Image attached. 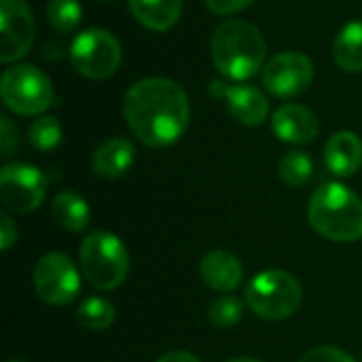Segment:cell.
I'll use <instances>...</instances> for the list:
<instances>
[{
  "instance_id": "1",
  "label": "cell",
  "mask_w": 362,
  "mask_h": 362,
  "mask_svg": "<svg viewBox=\"0 0 362 362\" xmlns=\"http://www.w3.org/2000/svg\"><path fill=\"white\" fill-rule=\"evenodd\" d=\"M123 117L142 144L163 148L178 142L189 127V95L172 78L148 76L127 89Z\"/></svg>"
},
{
  "instance_id": "2",
  "label": "cell",
  "mask_w": 362,
  "mask_h": 362,
  "mask_svg": "<svg viewBox=\"0 0 362 362\" xmlns=\"http://www.w3.org/2000/svg\"><path fill=\"white\" fill-rule=\"evenodd\" d=\"M267 45L257 25L244 19H229L216 25L210 40V55L216 70L235 83L252 78L265 66Z\"/></svg>"
},
{
  "instance_id": "3",
  "label": "cell",
  "mask_w": 362,
  "mask_h": 362,
  "mask_svg": "<svg viewBox=\"0 0 362 362\" xmlns=\"http://www.w3.org/2000/svg\"><path fill=\"white\" fill-rule=\"evenodd\" d=\"M308 218L312 229L331 242L362 238V199L341 182H325L314 191Z\"/></svg>"
},
{
  "instance_id": "4",
  "label": "cell",
  "mask_w": 362,
  "mask_h": 362,
  "mask_svg": "<svg viewBox=\"0 0 362 362\" xmlns=\"http://www.w3.org/2000/svg\"><path fill=\"white\" fill-rule=\"evenodd\" d=\"M83 278L98 291L121 286L129 274V252L125 244L108 231L89 233L78 250Z\"/></svg>"
},
{
  "instance_id": "5",
  "label": "cell",
  "mask_w": 362,
  "mask_h": 362,
  "mask_svg": "<svg viewBox=\"0 0 362 362\" xmlns=\"http://www.w3.org/2000/svg\"><path fill=\"white\" fill-rule=\"evenodd\" d=\"M303 288L295 276L282 269H265L246 286V305L263 320H286L299 312Z\"/></svg>"
},
{
  "instance_id": "6",
  "label": "cell",
  "mask_w": 362,
  "mask_h": 362,
  "mask_svg": "<svg viewBox=\"0 0 362 362\" xmlns=\"http://www.w3.org/2000/svg\"><path fill=\"white\" fill-rule=\"evenodd\" d=\"M0 95L8 110L21 117L42 115L51 108L55 91L51 78L32 64L8 66L0 78Z\"/></svg>"
},
{
  "instance_id": "7",
  "label": "cell",
  "mask_w": 362,
  "mask_h": 362,
  "mask_svg": "<svg viewBox=\"0 0 362 362\" xmlns=\"http://www.w3.org/2000/svg\"><path fill=\"white\" fill-rule=\"evenodd\" d=\"M121 45L108 30L89 28L81 32L70 45V62L74 70L89 78L102 81L112 76L121 66Z\"/></svg>"
},
{
  "instance_id": "8",
  "label": "cell",
  "mask_w": 362,
  "mask_h": 362,
  "mask_svg": "<svg viewBox=\"0 0 362 362\" xmlns=\"http://www.w3.org/2000/svg\"><path fill=\"white\" fill-rule=\"evenodd\" d=\"M34 291L40 301L64 308L78 297L81 274L64 252H47L34 267Z\"/></svg>"
},
{
  "instance_id": "9",
  "label": "cell",
  "mask_w": 362,
  "mask_h": 362,
  "mask_svg": "<svg viewBox=\"0 0 362 362\" xmlns=\"http://www.w3.org/2000/svg\"><path fill=\"white\" fill-rule=\"evenodd\" d=\"M47 197L45 174L30 163H6L0 170V202L6 210L30 214Z\"/></svg>"
},
{
  "instance_id": "10",
  "label": "cell",
  "mask_w": 362,
  "mask_h": 362,
  "mask_svg": "<svg viewBox=\"0 0 362 362\" xmlns=\"http://www.w3.org/2000/svg\"><path fill=\"white\" fill-rule=\"evenodd\" d=\"M314 81V62L299 51H282L263 68V85L276 98H295Z\"/></svg>"
},
{
  "instance_id": "11",
  "label": "cell",
  "mask_w": 362,
  "mask_h": 362,
  "mask_svg": "<svg viewBox=\"0 0 362 362\" xmlns=\"http://www.w3.org/2000/svg\"><path fill=\"white\" fill-rule=\"evenodd\" d=\"M36 36L34 15L25 0H0V62L21 59Z\"/></svg>"
},
{
  "instance_id": "12",
  "label": "cell",
  "mask_w": 362,
  "mask_h": 362,
  "mask_svg": "<svg viewBox=\"0 0 362 362\" xmlns=\"http://www.w3.org/2000/svg\"><path fill=\"white\" fill-rule=\"evenodd\" d=\"M210 95L216 100H225L231 117L246 127H257L265 123L269 117V100L267 95L252 85H229L227 81H212L208 87Z\"/></svg>"
},
{
  "instance_id": "13",
  "label": "cell",
  "mask_w": 362,
  "mask_h": 362,
  "mask_svg": "<svg viewBox=\"0 0 362 362\" xmlns=\"http://www.w3.org/2000/svg\"><path fill=\"white\" fill-rule=\"evenodd\" d=\"M274 134L288 144H308L318 136V117L303 104H282L272 115Z\"/></svg>"
},
{
  "instance_id": "14",
  "label": "cell",
  "mask_w": 362,
  "mask_h": 362,
  "mask_svg": "<svg viewBox=\"0 0 362 362\" xmlns=\"http://www.w3.org/2000/svg\"><path fill=\"white\" fill-rule=\"evenodd\" d=\"M199 278L216 293H233L244 278V267L229 250H212L199 263Z\"/></svg>"
},
{
  "instance_id": "15",
  "label": "cell",
  "mask_w": 362,
  "mask_h": 362,
  "mask_svg": "<svg viewBox=\"0 0 362 362\" xmlns=\"http://www.w3.org/2000/svg\"><path fill=\"white\" fill-rule=\"evenodd\" d=\"M325 165L331 174L348 178L362 165V140L354 132H337L325 146Z\"/></svg>"
},
{
  "instance_id": "16",
  "label": "cell",
  "mask_w": 362,
  "mask_h": 362,
  "mask_svg": "<svg viewBox=\"0 0 362 362\" xmlns=\"http://www.w3.org/2000/svg\"><path fill=\"white\" fill-rule=\"evenodd\" d=\"M136 159V148L127 138H108L93 153V172L100 178H121Z\"/></svg>"
},
{
  "instance_id": "17",
  "label": "cell",
  "mask_w": 362,
  "mask_h": 362,
  "mask_svg": "<svg viewBox=\"0 0 362 362\" xmlns=\"http://www.w3.org/2000/svg\"><path fill=\"white\" fill-rule=\"evenodd\" d=\"M127 4L132 15L153 32L170 30L182 13V0H127Z\"/></svg>"
},
{
  "instance_id": "18",
  "label": "cell",
  "mask_w": 362,
  "mask_h": 362,
  "mask_svg": "<svg viewBox=\"0 0 362 362\" xmlns=\"http://www.w3.org/2000/svg\"><path fill=\"white\" fill-rule=\"evenodd\" d=\"M51 218L57 227L72 233H81L87 229L91 218L89 204L76 191H62L51 202Z\"/></svg>"
},
{
  "instance_id": "19",
  "label": "cell",
  "mask_w": 362,
  "mask_h": 362,
  "mask_svg": "<svg viewBox=\"0 0 362 362\" xmlns=\"http://www.w3.org/2000/svg\"><path fill=\"white\" fill-rule=\"evenodd\" d=\"M333 59L346 72H362V19L350 21L335 36Z\"/></svg>"
},
{
  "instance_id": "20",
  "label": "cell",
  "mask_w": 362,
  "mask_h": 362,
  "mask_svg": "<svg viewBox=\"0 0 362 362\" xmlns=\"http://www.w3.org/2000/svg\"><path fill=\"white\" fill-rule=\"evenodd\" d=\"M76 320L89 331H106L115 322V305L104 297H89L78 305Z\"/></svg>"
},
{
  "instance_id": "21",
  "label": "cell",
  "mask_w": 362,
  "mask_h": 362,
  "mask_svg": "<svg viewBox=\"0 0 362 362\" xmlns=\"http://www.w3.org/2000/svg\"><path fill=\"white\" fill-rule=\"evenodd\" d=\"M314 174V161L303 151L286 153L278 163V176L286 187H301Z\"/></svg>"
},
{
  "instance_id": "22",
  "label": "cell",
  "mask_w": 362,
  "mask_h": 362,
  "mask_svg": "<svg viewBox=\"0 0 362 362\" xmlns=\"http://www.w3.org/2000/svg\"><path fill=\"white\" fill-rule=\"evenodd\" d=\"M83 8L78 0H49L47 2V21L55 32L68 34L74 32L81 23Z\"/></svg>"
},
{
  "instance_id": "23",
  "label": "cell",
  "mask_w": 362,
  "mask_h": 362,
  "mask_svg": "<svg viewBox=\"0 0 362 362\" xmlns=\"http://www.w3.org/2000/svg\"><path fill=\"white\" fill-rule=\"evenodd\" d=\"M28 140L40 153H49L57 148V144L62 142L59 121L55 117H38L28 129Z\"/></svg>"
},
{
  "instance_id": "24",
  "label": "cell",
  "mask_w": 362,
  "mask_h": 362,
  "mask_svg": "<svg viewBox=\"0 0 362 362\" xmlns=\"http://www.w3.org/2000/svg\"><path fill=\"white\" fill-rule=\"evenodd\" d=\"M244 318V303L238 297L223 295L208 308V320L214 329H231Z\"/></svg>"
},
{
  "instance_id": "25",
  "label": "cell",
  "mask_w": 362,
  "mask_h": 362,
  "mask_svg": "<svg viewBox=\"0 0 362 362\" xmlns=\"http://www.w3.org/2000/svg\"><path fill=\"white\" fill-rule=\"evenodd\" d=\"M299 362H356L348 352L333 348V346H320L310 352H305Z\"/></svg>"
},
{
  "instance_id": "26",
  "label": "cell",
  "mask_w": 362,
  "mask_h": 362,
  "mask_svg": "<svg viewBox=\"0 0 362 362\" xmlns=\"http://www.w3.org/2000/svg\"><path fill=\"white\" fill-rule=\"evenodd\" d=\"M19 148V132L8 117H0V153L2 157H11Z\"/></svg>"
},
{
  "instance_id": "27",
  "label": "cell",
  "mask_w": 362,
  "mask_h": 362,
  "mask_svg": "<svg viewBox=\"0 0 362 362\" xmlns=\"http://www.w3.org/2000/svg\"><path fill=\"white\" fill-rule=\"evenodd\" d=\"M255 0H206V6L214 15H233L248 8Z\"/></svg>"
},
{
  "instance_id": "28",
  "label": "cell",
  "mask_w": 362,
  "mask_h": 362,
  "mask_svg": "<svg viewBox=\"0 0 362 362\" xmlns=\"http://www.w3.org/2000/svg\"><path fill=\"white\" fill-rule=\"evenodd\" d=\"M17 235L19 233H17V227H15L13 218L6 212H2L0 214V248H2V252L13 248V244L17 242Z\"/></svg>"
},
{
  "instance_id": "29",
  "label": "cell",
  "mask_w": 362,
  "mask_h": 362,
  "mask_svg": "<svg viewBox=\"0 0 362 362\" xmlns=\"http://www.w3.org/2000/svg\"><path fill=\"white\" fill-rule=\"evenodd\" d=\"M157 362H199L197 356H193L191 352H185V350H174V352H168L163 354Z\"/></svg>"
},
{
  "instance_id": "30",
  "label": "cell",
  "mask_w": 362,
  "mask_h": 362,
  "mask_svg": "<svg viewBox=\"0 0 362 362\" xmlns=\"http://www.w3.org/2000/svg\"><path fill=\"white\" fill-rule=\"evenodd\" d=\"M225 362H261L259 358H250V356H238V358H231V361Z\"/></svg>"
},
{
  "instance_id": "31",
  "label": "cell",
  "mask_w": 362,
  "mask_h": 362,
  "mask_svg": "<svg viewBox=\"0 0 362 362\" xmlns=\"http://www.w3.org/2000/svg\"><path fill=\"white\" fill-rule=\"evenodd\" d=\"M6 362H30L28 358H23V356H13V358H8Z\"/></svg>"
}]
</instances>
